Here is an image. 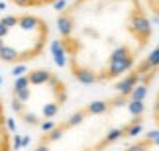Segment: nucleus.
Listing matches in <instances>:
<instances>
[{"instance_id":"nucleus-1","label":"nucleus","mask_w":159,"mask_h":151,"mask_svg":"<svg viewBox=\"0 0 159 151\" xmlns=\"http://www.w3.org/2000/svg\"><path fill=\"white\" fill-rule=\"evenodd\" d=\"M67 100V87L57 75L47 69L30 71L18 78L12 106L22 122L39 126L51 120Z\"/></svg>"},{"instance_id":"nucleus-2","label":"nucleus","mask_w":159,"mask_h":151,"mask_svg":"<svg viewBox=\"0 0 159 151\" xmlns=\"http://www.w3.org/2000/svg\"><path fill=\"white\" fill-rule=\"evenodd\" d=\"M49 26L38 14H14L0 20V61L18 65L43 55Z\"/></svg>"},{"instance_id":"nucleus-3","label":"nucleus","mask_w":159,"mask_h":151,"mask_svg":"<svg viewBox=\"0 0 159 151\" xmlns=\"http://www.w3.org/2000/svg\"><path fill=\"white\" fill-rule=\"evenodd\" d=\"M12 147V134L8 128V118H6V108L0 96V151Z\"/></svg>"},{"instance_id":"nucleus-4","label":"nucleus","mask_w":159,"mask_h":151,"mask_svg":"<svg viewBox=\"0 0 159 151\" xmlns=\"http://www.w3.org/2000/svg\"><path fill=\"white\" fill-rule=\"evenodd\" d=\"M10 2L24 10H38V8H45V6L55 4L57 0H10Z\"/></svg>"}]
</instances>
